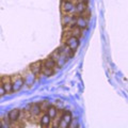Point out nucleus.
<instances>
[{
	"label": "nucleus",
	"mask_w": 128,
	"mask_h": 128,
	"mask_svg": "<svg viewBox=\"0 0 128 128\" xmlns=\"http://www.w3.org/2000/svg\"><path fill=\"white\" fill-rule=\"evenodd\" d=\"M11 82H12V90L13 92H18L22 89V86H25V81L22 77L20 74H15L13 76H10Z\"/></svg>",
	"instance_id": "obj_1"
},
{
	"label": "nucleus",
	"mask_w": 128,
	"mask_h": 128,
	"mask_svg": "<svg viewBox=\"0 0 128 128\" xmlns=\"http://www.w3.org/2000/svg\"><path fill=\"white\" fill-rule=\"evenodd\" d=\"M61 11L63 14H75V3L70 0H62Z\"/></svg>",
	"instance_id": "obj_2"
},
{
	"label": "nucleus",
	"mask_w": 128,
	"mask_h": 128,
	"mask_svg": "<svg viewBox=\"0 0 128 128\" xmlns=\"http://www.w3.org/2000/svg\"><path fill=\"white\" fill-rule=\"evenodd\" d=\"M20 75H22V77L24 79V81H25V84H28V86H32L35 82V80L38 79L36 77H35V75L32 73L29 68H27Z\"/></svg>",
	"instance_id": "obj_3"
},
{
	"label": "nucleus",
	"mask_w": 128,
	"mask_h": 128,
	"mask_svg": "<svg viewBox=\"0 0 128 128\" xmlns=\"http://www.w3.org/2000/svg\"><path fill=\"white\" fill-rule=\"evenodd\" d=\"M58 51V52L60 54H62V56H65V57H67L68 59H70V58H73L74 56H75V50H73V49H70V48L66 45L65 43H63L61 46H59L57 49H56Z\"/></svg>",
	"instance_id": "obj_4"
},
{
	"label": "nucleus",
	"mask_w": 128,
	"mask_h": 128,
	"mask_svg": "<svg viewBox=\"0 0 128 128\" xmlns=\"http://www.w3.org/2000/svg\"><path fill=\"white\" fill-rule=\"evenodd\" d=\"M42 61H36L33 62L29 65V70L35 75L36 78H40V76L42 75Z\"/></svg>",
	"instance_id": "obj_5"
},
{
	"label": "nucleus",
	"mask_w": 128,
	"mask_h": 128,
	"mask_svg": "<svg viewBox=\"0 0 128 128\" xmlns=\"http://www.w3.org/2000/svg\"><path fill=\"white\" fill-rule=\"evenodd\" d=\"M72 113L70 111H64V113L62 115V118L61 120H60V122H59V127H62V128H67L68 127V124L70 122V120H72Z\"/></svg>",
	"instance_id": "obj_6"
},
{
	"label": "nucleus",
	"mask_w": 128,
	"mask_h": 128,
	"mask_svg": "<svg viewBox=\"0 0 128 128\" xmlns=\"http://www.w3.org/2000/svg\"><path fill=\"white\" fill-rule=\"evenodd\" d=\"M64 43H65L66 45L70 48V49H73V50H75V51L77 50V48H78L79 45H80L79 38H75V36H70V38H67L65 41H64Z\"/></svg>",
	"instance_id": "obj_7"
},
{
	"label": "nucleus",
	"mask_w": 128,
	"mask_h": 128,
	"mask_svg": "<svg viewBox=\"0 0 128 128\" xmlns=\"http://www.w3.org/2000/svg\"><path fill=\"white\" fill-rule=\"evenodd\" d=\"M1 82H2V86H3V88H4V91H6V94H10V93L13 92V90H12V82H11L10 76H2Z\"/></svg>",
	"instance_id": "obj_8"
},
{
	"label": "nucleus",
	"mask_w": 128,
	"mask_h": 128,
	"mask_svg": "<svg viewBox=\"0 0 128 128\" xmlns=\"http://www.w3.org/2000/svg\"><path fill=\"white\" fill-rule=\"evenodd\" d=\"M29 111H30V115L32 118H36L41 115V113H43L41 111V108H40L38 104H33V105L29 106Z\"/></svg>",
	"instance_id": "obj_9"
},
{
	"label": "nucleus",
	"mask_w": 128,
	"mask_h": 128,
	"mask_svg": "<svg viewBox=\"0 0 128 128\" xmlns=\"http://www.w3.org/2000/svg\"><path fill=\"white\" fill-rule=\"evenodd\" d=\"M19 115H20V110H19V109H13V110H11L9 112V114H8V118L11 121L12 125H13L14 123L18 122Z\"/></svg>",
	"instance_id": "obj_10"
},
{
	"label": "nucleus",
	"mask_w": 128,
	"mask_h": 128,
	"mask_svg": "<svg viewBox=\"0 0 128 128\" xmlns=\"http://www.w3.org/2000/svg\"><path fill=\"white\" fill-rule=\"evenodd\" d=\"M75 25L77 26V27H79L80 29L86 30V28H88V20H86V19L83 18L82 16L78 15V16H77V18H76V22H75Z\"/></svg>",
	"instance_id": "obj_11"
},
{
	"label": "nucleus",
	"mask_w": 128,
	"mask_h": 128,
	"mask_svg": "<svg viewBox=\"0 0 128 128\" xmlns=\"http://www.w3.org/2000/svg\"><path fill=\"white\" fill-rule=\"evenodd\" d=\"M42 65L43 66H45V67H49V68H52V70H56V68H59V67L57 66V64H56V62L54 61L51 58H49L48 57L47 59H45V60H43L42 61Z\"/></svg>",
	"instance_id": "obj_12"
},
{
	"label": "nucleus",
	"mask_w": 128,
	"mask_h": 128,
	"mask_svg": "<svg viewBox=\"0 0 128 128\" xmlns=\"http://www.w3.org/2000/svg\"><path fill=\"white\" fill-rule=\"evenodd\" d=\"M50 123H51V118L47 113H44L41 116V118H40V126L41 127L50 126Z\"/></svg>",
	"instance_id": "obj_13"
},
{
	"label": "nucleus",
	"mask_w": 128,
	"mask_h": 128,
	"mask_svg": "<svg viewBox=\"0 0 128 128\" xmlns=\"http://www.w3.org/2000/svg\"><path fill=\"white\" fill-rule=\"evenodd\" d=\"M57 112H58V108H57V107H56V106H50V107L47 109V111L45 112V113H47V114L50 116V118L52 120V118L56 116Z\"/></svg>",
	"instance_id": "obj_14"
},
{
	"label": "nucleus",
	"mask_w": 128,
	"mask_h": 128,
	"mask_svg": "<svg viewBox=\"0 0 128 128\" xmlns=\"http://www.w3.org/2000/svg\"><path fill=\"white\" fill-rule=\"evenodd\" d=\"M54 74V70L52 68H49V67H45V66H42V75L46 76V77H50Z\"/></svg>",
	"instance_id": "obj_15"
},
{
	"label": "nucleus",
	"mask_w": 128,
	"mask_h": 128,
	"mask_svg": "<svg viewBox=\"0 0 128 128\" xmlns=\"http://www.w3.org/2000/svg\"><path fill=\"white\" fill-rule=\"evenodd\" d=\"M38 106H40V108H41V111L43 112V113H45L48 108L51 106V104L48 102V100H44V102H40Z\"/></svg>",
	"instance_id": "obj_16"
},
{
	"label": "nucleus",
	"mask_w": 128,
	"mask_h": 128,
	"mask_svg": "<svg viewBox=\"0 0 128 128\" xmlns=\"http://www.w3.org/2000/svg\"><path fill=\"white\" fill-rule=\"evenodd\" d=\"M80 16H82L86 20H89V19L91 18V11H90L89 8H86V10L83 11L81 14H80Z\"/></svg>",
	"instance_id": "obj_17"
},
{
	"label": "nucleus",
	"mask_w": 128,
	"mask_h": 128,
	"mask_svg": "<svg viewBox=\"0 0 128 128\" xmlns=\"http://www.w3.org/2000/svg\"><path fill=\"white\" fill-rule=\"evenodd\" d=\"M78 126H79V124H78V120H77V118H72L70 122V124H68V127L76 128V127H78Z\"/></svg>",
	"instance_id": "obj_18"
},
{
	"label": "nucleus",
	"mask_w": 128,
	"mask_h": 128,
	"mask_svg": "<svg viewBox=\"0 0 128 128\" xmlns=\"http://www.w3.org/2000/svg\"><path fill=\"white\" fill-rule=\"evenodd\" d=\"M6 91H4V88L2 86V82H1V77H0V97H2L3 95H6Z\"/></svg>",
	"instance_id": "obj_19"
},
{
	"label": "nucleus",
	"mask_w": 128,
	"mask_h": 128,
	"mask_svg": "<svg viewBox=\"0 0 128 128\" xmlns=\"http://www.w3.org/2000/svg\"><path fill=\"white\" fill-rule=\"evenodd\" d=\"M0 127H1V121H0Z\"/></svg>",
	"instance_id": "obj_20"
}]
</instances>
